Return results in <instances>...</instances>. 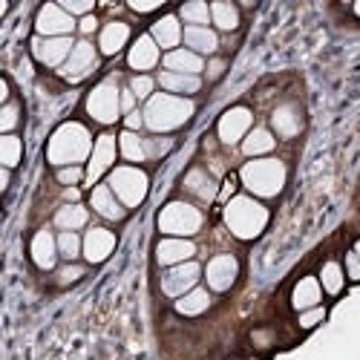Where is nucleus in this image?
I'll list each match as a JSON object with an SVG mask.
<instances>
[{
    "instance_id": "nucleus-1",
    "label": "nucleus",
    "mask_w": 360,
    "mask_h": 360,
    "mask_svg": "<svg viewBox=\"0 0 360 360\" xmlns=\"http://www.w3.org/2000/svg\"><path fill=\"white\" fill-rule=\"evenodd\" d=\"M93 139H89L86 127L70 122V124H61L52 139H49V150L46 156L52 165H61V167H78V162H84L89 156V150H93Z\"/></svg>"
},
{
    "instance_id": "nucleus-2",
    "label": "nucleus",
    "mask_w": 360,
    "mask_h": 360,
    "mask_svg": "<svg viewBox=\"0 0 360 360\" xmlns=\"http://www.w3.org/2000/svg\"><path fill=\"white\" fill-rule=\"evenodd\" d=\"M191 115H193V101L170 96V93H159V96H150L144 107V124L153 133H170L176 127H182Z\"/></svg>"
},
{
    "instance_id": "nucleus-3",
    "label": "nucleus",
    "mask_w": 360,
    "mask_h": 360,
    "mask_svg": "<svg viewBox=\"0 0 360 360\" xmlns=\"http://www.w3.org/2000/svg\"><path fill=\"white\" fill-rule=\"evenodd\" d=\"M225 225L239 239H254V236H259L265 231L268 211L259 202H254L251 196H236L225 207Z\"/></svg>"
},
{
    "instance_id": "nucleus-4",
    "label": "nucleus",
    "mask_w": 360,
    "mask_h": 360,
    "mask_svg": "<svg viewBox=\"0 0 360 360\" xmlns=\"http://www.w3.org/2000/svg\"><path fill=\"white\" fill-rule=\"evenodd\" d=\"M243 182L257 196H277L285 185V165L277 159H257L243 167Z\"/></svg>"
},
{
    "instance_id": "nucleus-5",
    "label": "nucleus",
    "mask_w": 360,
    "mask_h": 360,
    "mask_svg": "<svg viewBox=\"0 0 360 360\" xmlns=\"http://www.w3.org/2000/svg\"><path fill=\"white\" fill-rule=\"evenodd\" d=\"M202 228V214L188 202H170L159 214V231L170 236H191Z\"/></svg>"
},
{
    "instance_id": "nucleus-6",
    "label": "nucleus",
    "mask_w": 360,
    "mask_h": 360,
    "mask_svg": "<svg viewBox=\"0 0 360 360\" xmlns=\"http://www.w3.org/2000/svg\"><path fill=\"white\" fill-rule=\"evenodd\" d=\"M110 191L122 199L124 207H136L147 196V176L139 167H115L110 176Z\"/></svg>"
},
{
    "instance_id": "nucleus-7",
    "label": "nucleus",
    "mask_w": 360,
    "mask_h": 360,
    "mask_svg": "<svg viewBox=\"0 0 360 360\" xmlns=\"http://www.w3.org/2000/svg\"><path fill=\"white\" fill-rule=\"evenodd\" d=\"M118 110H122V93H118L115 81L98 84L86 98V112L101 124H112L118 118Z\"/></svg>"
},
{
    "instance_id": "nucleus-8",
    "label": "nucleus",
    "mask_w": 360,
    "mask_h": 360,
    "mask_svg": "<svg viewBox=\"0 0 360 360\" xmlns=\"http://www.w3.org/2000/svg\"><path fill=\"white\" fill-rule=\"evenodd\" d=\"M38 32L46 35V38H67L72 29H75V20L72 15L64 9V6H55V4H46L41 12H38Z\"/></svg>"
},
{
    "instance_id": "nucleus-9",
    "label": "nucleus",
    "mask_w": 360,
    "mask_h": 360,
    "mask_svg": "<svg viewBox=\"0 0 360 360\" xmlns=\"http://www.w3.org/2000/svg\"><path fill=\"white\" fill-rule=\"evenodd\" d=\"M199 280V265L196 262H182V265H173L170 271L162 277V291L167 297H185L188 291H193Z\"/></svg>"
},
{
    "instance_id": "nucleus-10",
    "label": "nucleus",
    "mask_w": 360,
    "mask_h": 360,
    "mask_svg": "<svg viewBox=\"0 0 360 360\" xmlns=\"http://www.w3.org/2000/svg\"><path fill=\"white\" fill-rule=\"evenodd\" d=\"M75 44L70 38H38L32 41V52L41 64L46 67H61L70 61V55H72Z\"/></svg>"
},
{
    "instance_id": "nucleus-11",
    "label": "nucleus",
    "mask_w": 360,
    "mask_h": 360,
    "mask_svg": "<svg viewBox=\"0 0 360 360\" xmlns=\"http://www.w3.org/2000/svg\"><path fill=\"white\" fill-rule=\"evenodd\" d=\"M96 49H93V44H86V41H81V44H75V49H72V55H70V61L61 67V75L67 78V81H81V78H86L89 72L96 70Z\"/></svg>"
},
{
    "instance_id": "nucleus-12",
    "label": "nucleus",
    "mask_w": 360,
    "mask_h": 360,
    "mask_svg": "<svg viewBox=\"0 0 360 360\" xmlns=\"http://www.w3.org/2000/svg\"><path fill=\"white\" fill-rule=\"evenodd\" d=\"M236 274H239V262L231 254L214 257L211 262H207V285H211L214 291H228L236 283Z\"/></svg>"
},
{
    "instance_id": "nucleus-13",
    "label": "nucleus",
    "mask_w": 360,
    "mask_h": 360,
    "mask_svg": "<svg viewBox=\"0 0 360 360\" xmlns=\"http://www.w3.org/2000/svg\"><path fill=\"white\" fill-rule=\"evenodd\" d=\"M248 130H251V110L245 107H233L219 118V139L225 144H236Z\"/></svg>"
},
{
    "instance_id": "nucleus-14",
    "label": "nucleus",
    "mask_w": 360,
    "mask_h": 360,
    "mask_svg": "<svg viewBox=\"0 0 360 360\" xmlns=\"http://www.w3.org/2000/svg\"><path fill=\"white\" fill-rule=\"evenodd\" d=\"M115 248V236L107 228H93L84 236V257L89 262H104Z\"/></svg>"
},
{
    "instance_id": "nucleus-15",
    "label": "nucleus",
    "mask_w": 360,
    "mask_h": 360,
    "mask_svg": "<svg viewBox=\"0 0 360 360\" xmlns=\"http://www.w3.org/2000/svg\"><path fill=\"white\" fill-rule=\"evenodd\" d=\"M196 254L193 243H188V239H162L159 248H156V259L162 265H182V262H191V257Z\"/></svg>"
},
{
    "instance_id": "nucleus-16",
    "label": "nucleus",
    "mask_w": 360,
    "mask_h": 360,
    "mask_svg": "<svg viewBox=\"0 0 360 360\" xmlns=\"http://www.w3.org/2000/svg\"><path fill=\"white\" fill-rule=\"evenodd\" d=\"M115 162V139L112 136H98L96 147H93V159H89V170L86 179L89 182H98V176Z\"/></svg>"
},
{
    "instance_id": "nucleus-17",
    "label": "nucleus",
    "mask_w": 360,
    "mask_h": 360,
    "mask_svg": "<svg viewBox=\"0 0 360 360\" xmlns=\"http://www.w3.org/2000/svg\"><path fill=\"white\" fill-rule=\"evenodd\" d=\"M159 61V44L153 41V35H141L133 49H130V67L133 70H153Z\"/></svg>"
},
{
    "instance_id": "nucleus-18",
    "label": "nucleus",
    "mask_w": 360,
    "mask_h": 360,
    "mask_svg": "<svg viewBox=\"0 0 360 360\" xmlns=\"http://www.w3.org/2000/svg\"><path fill=\"white\" fill-rule=\"evenodd\" d=\"M165 70L179 75H196L202 70V58L191 49H173L165 55Z\"/></svg>"
},
{
    "instance_id": "nucleus-19",
    "label": "nucleus",
    "mask_w": 360,
    "mask_h": 360,
    "mask_svg": "<svg viewBox=\"0 0 360 360\" xmlns=\"http://www.w3.org/2000/svg\"><path fill=\"white\" fill-rule=\"evenodd\" d=\"M291 303L297 311H309V309H317L320 303V283L314 277H303L297 285H294V294H291Z\"/></svg>"
},
{
    "instance_id": "nucleus-20",
    "label": "nucleus",
    "mask_w": 360,
    "mask_h": 360,
    "mask_svg": "<svg viewBox=\"0 0 360 360\" xmlns=\"http://www.w3.org/2000/svg\"><path fill=\"white\" fill-rule=\"evenodd\" d=\"M55 257H58V239L49 231L35 233V239H32V259H35V265L38 268H52Z\"/></svg>"
},
{
    "instance_id": "nucleus-21",
    "label": "nucleus",
    "mask_w": 360,
    "mask_h": 360,
    "mask_svg": "<svg viewBox=\"0 0 360 360\" xmlns=\"http://www.w3.org/2000/svg\"><path fill=\"white\" fill-rule=\"evenodd\" d=\"M130 38V26L122 23V20H112L101 29V52L104 55H115L118 49H122Z\"/></svg>"
},
{
    "instance_id": "nucleus-22",
    "label": "nucleus",
    "mask_w": 360,
    "mask_h": 360,
    "mask_svg": "<svg viewBox=\"0 0 360 360\" xmlns=\"http://www.w3.org/2000/svg\"><path fill=\"white\" fill-rule=\"evenodd\" d=\"M185 44L191 46V52H217L219 41L214 35V29H207V26H188L185 29Z\"/></svg>"
},
{
    "instance_id": "nucleus-23",
    "label": "nucleus",
    "mask_w": 360,
    "mask_h": 360,
    "mask_svg": "<svg viewBox=\"0 0 360 360\" xmlns=\"http://www.w3.org/2000/svg\"><path fill=\"white\" fill-rule=\"evenodd\" d=\"M93 207L107 219H122L124 217V207L115 202V193L110 191V185H98L93 191Z\"/></svg>"
},
{
    "instance_id": "nucleus-24",
    "label": "nucleus",
    "mask_w": 360,
    "mask_h": 360,
    "mask_svg": "<svg viewBox=\"0 0 360 360\" xmlns=\"http://www.w3.org/2000/svg\"><path fill=\"white\" fill-rule=\"evenodd\" d=\"M182 38H185V32L179 29V20H176L173 15H167V18H162V20L153 23V41H156L159 46L170 49V46H176Z\"/></svg>"
},
{
    "instance_id": "nucleus-25",
    "label": "nucleus",
    "mask_w": 360,
    "mask_h": 360,
    "mask_svg": "<svg viewBox=\"0 0 360 360\" xmlns=\"http://www.w3.org/2000/svg\"><path fill=\"white\" fill-rule=\"evenodd\" d=\"M159 84L167 89L170 96L173 93H196V89L202 86L199 75H179V72H167V70L159 75Z\"/></svg>"
},
{
    "instance_id": "nucleus-26",
    "label": "nucleus",
    "mask_w": 360,
    "mask_h": 360,
    "mask_svg": "<svg viewBox=\"0 0 360 360\" xmlns=\"http://www.w3.org/2000/svg\"><path fill=\"white\" fill-rule=\"evenodd\" d=\"M271 122H274V130H277L280 136H285V139L300 133V115H297V110H294L291 104L277 107L274 115H271Z\"/></svg>"
},
{
    "instance_id": "nucleus-27",
    "label": "nucleus",
    "mask_w": 360,
    "mask_h": 360,
    "mask_svg": "<svg viewBox=\"0 0 360 360\" xmlns=\"http://www.w3.org/2000/svg\"><path fill=\"white\" fill-rule=\"evenodd\" d=\"M207 306H211V297H207V291L193 288V291H188L185 297H179L176 311H179V314H188V317H193V314H202Z\"/></svg>"
},
{
    "instance_id": "nucleus-28",
    "label": "nucleus",
    "mask_w": 360,
    "mask_h": 360,
    "mask_svg": "<svg viewBox=\"0 0 360 360\" xmlns=\"http://www.w3.org/2000/svg\"><path fill=\"white\" fill-rule=\"evenodd\" d=\"M55 225L61 231H78V228L86 225V211L81 205H67V207H61V211L55 214Z\"/></svg>"
},
{
    "instance_id": "nucleus-29",
    "label": "nucleus",
    "mask_w": 360,
    "mask_h": 360,
    "mask_svg": "<svg viewBox=\"0 0 360 360\" xmlns=\"http://www.w3.org/2000/svg\"><path fill=\"white\" fill-rule=\"evenodd\" d=\"M243 150L248 156H262V153H271L274 150V136L268 133V130H251L248 133V139L243 141Z\"/></svg>"
},
{
    "instance_id": "nucleus-30",
    "label": "nucleus",
    "mask_w": 360,
    "mask_h": 360,
    "mask_svg": "<svg viewBox=\"0 0 360 360\" xmlns=\"http://www.w3.org/2000/svg\"><path fill=\"white\" fill-rule=\"evenodd\" d=\"M185 185H188V191H193L199 199H205V202H211L214 196H217V188H214V182L207 179L202 170H191L188 176H185Z\"/></svg>"
},
{
    "instance_id": "nucleus-31",
    "label": "nucleus",
    "mask_w": 360,
    "mask_h": 360,
    "mask_svg": "<svg viewBox=\"0 0 360 360\" xmlns=\"http://www.w3.org/2000/svg\"><path fill=\"white\" fill-rule=\"evenodd\" d=\"M122 156L124 159H130V162H144L147 159V147H144V139H139L133 130H127V133H122Z\"/></svg>"
},
{
    "instance_id": "nucleus-32",
    "label": "nucleus",
    "mask_w": 360,
    "mask_h": 360,
    "mask_svg": "<svg viewBox=\"0 0 360 360\" xmlns=\"http://www.w3.org/2000/svg\"><path fill=\"white\" fill-rule=\"evenodd\" d=\"M20 153H23V144L18 136H4L0 139V162H4V167H15L20 162Z\"/></svg>"
},
{
    "instance_id": "nucleus-33",
    "label": "nucleus",
    "mask_w": 360,
    "mask_h": 360,
    "mask_svg": "<svg viewBox=\"0 0 360 360\" xmlns=\"http://www.w3.org/2000/svg\"><path fill=\"white\" fill-rule=\"evenodd\" d=\"M211 18H214V23H217L219 29H225V32L236 29V23H239L236 6H231V4H214V6H211Z\"/></svg>"
},
{
    "instance_id": "nucleus-34",
    "label": "nucleus",
    "mask_w": 360,
    "mask_h": 360,
    "mask_svg": "<svg viewBox=\"0 0 360 360\" xmlns=\"http://www.w3.org/2000/svg\"><path fill=\"white\" fill-rule=\"evenodd\" d=\"M320 283L328 294H340L343 288V271H340V265L338 262H326L323 265V271H320Z\"/></svg>"
},
{
    "instance_id": "nucleus-35",
    "label": "nucleus",
    "mask_w": 360,
    "mask_h": 360,
    "mask_svg": "<svg viewBox=\"0 0 360 360\" xmlns=\"http://www.w3.org/2000/svg\"><path fill=\"white\" fill-rule=\"evenodd\" d=\"M182 18H185L191 26H205L207 18H211V6L199 4V0H196V4H185V6H182Z\"/></svg>"
},
{
    "instance_id": "nucleus-36",
    "label": "nucleus",
    "mask_w": 360,
    "mask_h": 360,
    "mask_svg": "<svg viewBox=\"0 0 360 360\" xmlns=\"http://www.w3.org/2000/svg\"><path fill=\"white\" fill-rule=\"evenodd\" d=\"M81 239L75 236V231H64L61 236H58V251H61V257H67V259H75L78 254H81Z\"/></svg>"
},
{
    "instance_id": "nucleus-37",
    "label": "nucleus",
    "mask_w": 360,
    "mask_h": 360,
    "mask_svg": "<svg viewBox=\"0 0 360 360\" xmlns=\"http://www.w3.org/2000/svg\"><path fill=\"white\" fill-rule=\"evenodd\" d=\"M130 89H133V96H139V98H150V93H153V78L136 75L133 84H130Z\"/></svg>"
},
{
    "instance_id": "nucleus-38",
    "label": "nucleus",
    "mask_w": 360,
    "mask_h": 360,
    "mask_svg": "<svg viewBox=\"0 0 360 360\" xmlns=\"http://www.w3.org/2000/svg\"><path fill=\"white\" fill-rule=\"evenodd\" d=\"M170 139H150V141H144V147H147V159H156V156H165L167 150H170Z\"/></svg>"
},
{
    "instance_id": "nucleus-39",
    "label": "nucleus",
    "mask_w": 360,
    "mask_h": 360,
    "mask_svg": "<svg viewBox=\"0 0 360 360\" xmlns=\"http://www.w3.org/2000/svg\"><path fill=\"white\" fill-rule=\"evenodd\" d=\"M81 179H84L81 167H61L58 170V182H64V185H78Z\"/></svg>"
},
{
    "instance_id": "nucleus-40",
    "label": "nucleus",
    "mask_w": 360,
    "mask_h": 360,
    "mask_svg": "<svg viewBox=\"0 0 360 360\" xmlns=\"http://www.w3.org/2000/svg\"><path fill=\"white\" fill-rule=\"evenodd\" d=\"M15 124H18V107L9 104L4 112H0V130H6V133H9Z\"/></svg>"
},
{
    "instance_id": "nucleus-41",
    "label": "nucleus",
    "mask_w": 360,
    "mask_h": 360,
    "mask_svg": "<svg viewBox=\"0 0 360 360\" xmlns=\"http://www.w3.org/2000/svg\"><path fill=\"white\" fill-rule=\"evenodd\" d=\"M323 317H326V311H323L320 306H317V309H309V311L300 314V326H303V328H311V326H317Z\"/></svg>"
},
{
    "instance_id": "nucleus-42",
    "label": "nucleus",
    "mask_w": 360,
    "mask_h": 360,
    "mask_svg": "<svg viewBox=\"0 0 360 360\" xmlns=\"http://www.w3.org/2000/svg\"><path fill=\"white\" fill-rule=\"evenodd\" d=\"M64 9L70 15H86L89 9H93V4H86V0H64Z\"/></svg>"
},
{
    "instance_id": "nucleus-43",
    "label": "nucleus",
    "mask_w": 360,
    "mask_h": 360,
    "mask_svg": "<svg viewBox=\"0 0 360 360\" xmlns=\"http://www.w3.org/2000/svg\"><path fill=\"white\" fill-rule=\"evenodd\" d=\"M81 274H84V271H81L78 265H67V268H61V274H58V283H61V285H67V283L78 280Z\"/></svg>"
},
{
    "instance_id": "nucleus-44",
    "label": "nucleus",
    "mask_w": 360,
    "mask_h": 360,
    "mask_svg": "<svg viewBox=\"0 0 360 360\" xmlns=\"http://www.w3.org/2000/svg\"><path fill=\"white\" fill-rule=\"evenodd\" d=\"M346 271H349L352 280H360V257L357 254H349L346 257Z\"/></svg>"
},
{
    "instance_id": "nucleus-45",
    "label": "nucleus",
    "mask_w": 360,
    "mask_h": 360,
    "mask_svg": "<svg viewBox=\"0 0 360 360\" xmlns=\"http://www.w3.org/2000/svg\"><path fill=\"white\" fill-rule=\"evenodd\" d=\"M130 6L136 12H153V9H159V0H147V4H144V0H133Z\"/></svg>"
},
{
    "instance_id": "nucleus-46",
    "label": "nucleus",
    "mask_w": 360,
    "mask_h": 360,
    "mask_svg": "<svg viewBox=\"0 0 360 360\" xmlns=\"http://www.w3.org/2000/svg\"><path fill=\"white\" fill-rule=\"evenodd\" d=\"M133 104H136V96H133V89H124L122 93V110L130 115L133 112Z\"/></svg>"
},
{
    "instance_id": "nucleus-47",
    "label": "nucleus",
    "mask_w": 360,
    "mask_h": 360,
    "mask_svg": "<svg viewBox=\"0 0 360 360\" xmlns=\"http://www.w3.org/2000/svg\"><path fill=\"white\" fill-rule=\"evenodd\" d=\"M141 124H144V112H130V115H127V127H130V130H139Z\"/></svg>"
},
{
    "instance_id": "nucleus-48",
    "label": "nucleus",
    "mask_w": 360,
    "mask_h": 360,
    "mask_svg": "<svg viewBox=\"0 0 360 360\" xmlns=\"http://www.w3.org/2000/svg\"><path fill=\"white\" fill-rule=\"evenodd\" d=\"M93 29H96V18H89V15H86V18L81 20V32H86V35H89Z\"/></svg>"
},
{
    "instance_id": "nucleus-49",
    "label": "nucleus",
    "mask_w": 360,
    "mask_h": 360,
    "mask_svg": "<svg viewBox=\"0 0 360 360\" xmlns=\"http://www.w3.org/2000/svg\"><path fill=\"white\" fill-rule=\"evenodd\" d=\"M222 70H225V64H222V61H211V67H207V72H211V78L222 75Z\"/></svg>"
},
{
    "instance_id": "nucleus-50",
    "label": "nucleus",
    "mask_w": 360,
    "mask_h": 360,
    "mask_svg": "<svg viewBox=\"0 0 360 360\" xmlns=\"http://www.w3.org/2000/svg\"><path fill=\"white\" fill-rule=\"evenodd\" d=\"M67 199H70L72 205H78V191H75V188H70V191H67Z\"/></svg>"
},
{
    "instance_id": "nucleus-51",
    "label": "nucleus",
    "mask_w": 360,
    "mask_h": 360,
    "mask_svg": "<svg viewBox=\"0 0 360 360\" xmlns=\"http://www.w3.org/2000/svg\"><path fill=\"white\" fill-rule=\"evenodd\" d=\"M354 254H357V257H360V243H357V245H354Z\"/></svg>"
},
{
    "instance_id": "nucleus-52",
    "label": "nucleus",
    "mask_w": 360,
    "mask_h": 360,
    "mask_svg": "<svg viewBox=\"0 0 360 360\" xmlns=\"http://www.w3.org/2000/svg\"><path fill=\"white\" fill-rule=\"evenodd\" d=\"M354 12H357V15H360V4H357V6H354Z\"/></svg>"
}]
</instances>
